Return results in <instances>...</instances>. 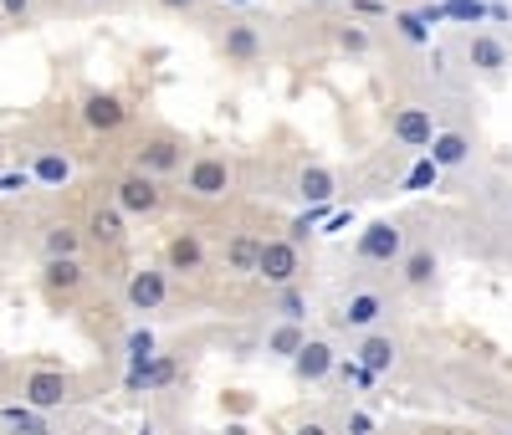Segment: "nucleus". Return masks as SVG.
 I'll list each match as a JSON object with an SVG mask.
<instances>
[{"label": "nucleus", "mask_w": 512, "mask_h": 435, "mask_svg": "<svg viewBox=\"0 0 512 435\" xmlns=\"http://www.w3.org/2000/svg\"><path fill=\"white\" fill-rule=\"evenodd\" d=\"M123 354H128V364H134V369L149 364V359H154V333H149V328H128V333H123Z\"/></svg>", "instance_id": "30"}, {"label": "nucleus", "mask_w": 512, "mask_h": 435, "mask_svg": "<svg viewBox=\"0 0 512 435\" xmlns=\"http://www.w3.org/2000/svg\"><path fill=\"white\" fill-rule=\"evenodd\" d=\"M395 359H400V343H395L390 333H364V338H354V364H359V369L390 374Z\"/></svg>", "instance_id": "15"}, {"label": "nucleus", "mask_w": 512, "mask_h": 435, "mask_svg": "<svg viewBox=\"0 0 512 435\" xmlns=\"http://www.w3.org/2000/svg\"><path fill=\"white\" fill-rule=\"evenodd\" d=\"M41 16H47V11H41V0H0V21H6V26H36Z\"/></svg>", "instance_id": "29"}, {"label": "nucleus", "mask_w": 512, "mask_h": 435, "mask_svg": "<svg viewBox=\"0 0 512 435\" xmlns=\"http://www.w3.org/2000/svg\"><path fill=\"white\" fill-rule=\"evenodd\" d=\"M41 282H47V292H77L82 282H88V267H82L77 256H62V261H47V267H41Z\"/></svg>", "instance_id": "24"}, {"label": "nucleus", "mask_w": 512, "mask_h": 435, "mask_svg": "<svg viewBox=\"0 0 512 435\" xmlns=\"http://www.w3.org/2000/svg\"><path fill=\"white\" fill-rule=\"evenodd\" d=\"M349 435H374V420H369L364 410H354V415H349Z\"/></svg>", "instance_id": "33"}, {"label": "nucleus", "mask_w": 512, "mask_h": 435, "mask_svg": "<svg viewBox=\"0 0 512 435\" xmlns=\"http://www.w3.org/2000/svg\"><path fill=\"white\" fill-rule=\"evenodd\" d=\"M113 205L123 215H159L164 210V185L149 180V174H139V169H123L113 180Z\"/></svg>", "instance_id": "8"}, {"label": "nucleus", "mask_w": 512, "mask_h": 435, "mask_svg": "<svg viewBox=\"0 0 512 435\" xmlns=\"http://www.w3.org/2000/svg\"><path fill=\"white\" fill-rule=\"evenodd\" d=\"M0 430L6 435H57V425L41 410H31V405H11L6 415H0Z\"/></svg>", "instance_id": "25"}, {"label": "nucleus", "mask_w": 512, "mask_h": 435, "mask_svg": "<svg viewBox=\"0 0 512 435\" xmlns=\"http://www.w3.org/2000/svg\"><path fill=\"white\" fill-rule=\"evenodd\" d=\"M272 313H277L282 323H303V318H308V297L297 292V282H292V287H277V302H272Z\"/></svg>", "instance_id": "28"}, {"label": "nucleus", "mask_w": 512, "mask_h": 435, "mask_svg": "<svg viewBox=\"0 0 512 435\" xmlns=\"http://www.w3.org/2000/svg\"><path fill=\"white\" fill-rule=\"evenodd\" d=\"M292 190L297 195H303V200H313V205H328L333 195H338V174L328 169V164H303V169H297V180H292Z\"/></svg>", "instance_id": "18"}, {"label": "nucleus", "mask_w": 512, "mask_h": 435, "mask_svg": "<svg viewBox=\"0 0 512 435\" xmlns=\"http://www.w3.org/2000/svg\"><path fill=\"white\" fill-rule=\"evenodd\" d=\"M154 6H159V11H169V16H190V21H205L210 11H216L210 0H154Z\"/></svg>", "instance_id": "31"}, {"label": "nucleus", "mask_w": 512, "mask_h": 435, "mask_svg": "<svg viewBox=\"0 0 512 435\" xmlns=\"http://www.w3.org/2000/svg\"><path fill=\"white\" fill-rule=\"evenodd\" d=\"M256 251H262V241H251V236H236V241L226 246V267H231L236 277H251V272H256Z\"/></svg>", "instance_id": "27"}, {"label": "nucleus", "mask_w": 512, "mask_h": 435, "mask_svg": "<svg viewBox=\"0 0 512 435\" xmlns=\"http://www.w3.org/2000/svg\"><path fill=\"white\" fill-rule=\"evenodd\" d=\"M82 236H88L93 246H108V251H118L123 246V210L118 205H98L93 215H88V226H82Z\"/></svg>", "instance_id": "19"}, {"label": "nucleus", "mask_w": 512, "mask_h": 435, "mask_svg": "<svg viewBox=\"0 0 512 435\" xmlns=\"http://www.w3.org/2000/svg\"><path fill=\"white\" fill-rule=\"evenodd\" d=\"M164 297H169V267H139V272H128L123 282V302L134 313H154L164 308Z\"/></svg>", "instance_id": "11"}, {"label": "nucleus", "mask_w": 512, "mask_h": 435, "mask_svg": "<svg viewBox=\"0 0 512 435\" xmlns=\"http://www.w3.org/2000/svg\"><path fill=\"white\" fill-rule=\"evenodd\" d=\"M390 318V297L384 292H374V287H359V292H349L338 308L328 313V323L338 328V333H349V338H364V333H379V323Z\"/></svg>", "instance_id": "4"}, {"label": "nucleus", "mask_w": 512, "mask_h": 435, "mask_svg": "<svg viewBox=\"0 0 512 435\" xmlns=\"http://www.w3.org/2000/svg\"><path fill=\"white\" fill-rule=\"evenodd\" d=\"M390 139L400 149H431V139H436L431 108H425V103H395L390 108Z\"/></svg>", "instance_id": "10"}, {"label": "nucleus", "mask_w": 512, "mask_h": 435, "mask_svg": "<svg viewBox=\"0 0 512 435\" xmlns=\"http://www.w3.org/2000/svg\"><path fill=\"white\" fill-rule=\"evenodd\" d=\"M292 435H333V430H328V425H318V420H308V425H297Z\"/></svg>", "instance_id": "35"}, {"label": "nucleus", "mask_w": 512, "mask_h": 435, "mask_svg": "<svg viewBox=\"0 0 512 435\" xmlns=\"http://www.w3.org/2000/svg\"><path fill=\"white\" fill-rule=\"evenodd\" d=\"M425 154H431L436 169H466L477 149H472V139H466L461 128H436V139H431V149H425Z\"/></svg>", "instance_id": "16"}, {"label": "nucleus", "mask_w": 512, "mask_h": 435, "mask_svg": "<svg viewBox=\"0 0 512 435\" xmlns=\"http://www.w3.org/2000/svg\"><path fill=\"white\" fill-rule=\"evenodd\" d=\"M190 154H195V149L175 134V128H144L139 144H134V169L164 185V180H175V174H185Z\"/></svg>", "instance_id": "2"}, {"label": "nucleus", "mask_w": 512, "mask_h": 435, "mask_svg": "<svg viewBox=\"0 0 512 435\" xmlns=\"http://www.w3.org/2000/svg\"><path fill=\"white\" fill-rule=\"evenodd\" d=\"M328 41H333V52H344V57H354V62L374 57V31H369L359 16L333 21V26H328Z\"/></svg>", "instance_id": "17"}, {"label": "nucleus", "mask_w": 512, "mask_h": 435, "mask_svg": "<svg viewBox=\"0 0 512 435\" xmlns=\"http://www.w3.org/2000/svg\"><path fill=\"white\" fill-rule=\"evenodd\" d=\"M431 180H436V164H431V159H425V164H420V169L410 174V180H405V185H410V190H420V185H431Z\"/></svg>", "instance_id": "32"}, {"label": "nucleus", "mask_w": 512, "mask_h": 435, "mask_svg": "<svg viewBox=\"0 0 512 435\" xmlns=\"http://www.w3.org/2000/svg\"><path fill=\"white\" fill-rule=\"evenodd\" d=\"M164 267L169 272H205V241L195 236V231H185V236H175L169 241V251H164Z\"/></svg>", "instance_id": "21"}, {"label": "nucleus", "mask_w": 512, "mask_h": 435, "mask_svg": "<svg viewBox=\"0 0 512 435\" xmlns=\"http://www.w3.org/2000/svg\"><path fill=\"white\" fill-rule=\"evenodd\" d=\"M333 369H338V354H333L328 338H308L303 348H297V359H292V374L303 384H323Z\"/></svg>", "instance_id": "13"}, {"label": "nucleus", "mask_w": 512, "mask_h": 435, "mask_svg": "<svg viewBox=\"0 0 512 435\" xmlns=\"http://www.w3.org/2000/svg\"><path fill=\"white\" fill-rule=\"evenodd\" d=\"M456 52H461L466 72H477V77H502V72L512 67L507 41L492 36V31H466V36H456Z\"/></svg>", "instance_id": "7"}, {"label": "nucleus", "mask_w": 512, "mask_h": 435, "mask_svg": "<svg viewBox=\"0 0 512 435\" xmlns=\"http://www.w3.org/2000/svg\"><path fill=\"white\" fill-rule=\"evenodd\" d=\"M128 0H41L47 16H98V11H123Z\"/></svg>", "instance_id": "26"}, {"label": "nucleus", "mask_w": 512, "mask_h": 435, "mask_svg": "<svg viewBox=\"0 0 512 435\" xmlns=\"http://www.w3.org/2000/svg\"><path fill=\"white\" fill-rule=\"evenodd\" d=\"M297 272H303V251H297L292 236H262V251H256V277L267 287H292Z\"/></svg>", "instance_id": "6"}, {"label": "nucleus", "mask_w": 512, "mask_h": 435, "mask_svg": "<svg viewBox=\"0 0 512 435\" xmlns=\"http://www.w3.org/2000/svg\"><path fill=\"white\" fill-rule=\"evenodd\" d=\"M303 343H308V328H303V323H282V318H277V323L262 333V354H272V359H287V364H292Z\"/></svg>", "instance_id": "20"}, {"label": "nucleus", "mask_w": 512, "mask_h": 435, "mask_svg": "<svg viewBox=\"0 0 512 435\" xmlns=\"http://www.w3.org/2000/svg\"><path fill=\"white\" fill-rule=\"evenodd\" d=\"M405 251H410V241H405V226H395V221H374L354 241V256L364 267H400Z\"/></svg>", "instance_id": "5"}, {"label": "nucleus", "mask_w": 512, "mask_h": 435, "mask_svg": "<svg viewBox=\"0 0 512 435\" xmlns=\"http://www.w3.org/2000/svg\"><path fill=\"white\" fill-rule=\"evenodd\" d=\"M82 226H72V221H52L47 231H41V256L47 261H62V256H77L82 251Z\"/></svg>", "instance_id": "22"}, {"label": "nucleus", "mask_w": 512, "mask_h": 435, "mask_svg": "<svg viewBox=\"0 0 512 435\" xmlns=\"http://www.w3.org/2000/svg\"><path fill=\"white\" fill-rule=\"evenodd\" d=\"M400 282L410 287V292H431L436 287V277H441V256L431 251V246H410L405 256H400Z\"/></svg>", "instance_id": "14"}, {"label": "nucleus", "mask_w": 512, "mask_h": 435, "mask_svg": "<svg viewBox=\"0 0 512 435\" xmlns=\"http://www.w3.org/2000/svg\"><path fill=\"white\" fill-rule=\"evenodd\" d=\"M67 400H72V374H62V369H31L21 379V405H31L41 415L62 410Z\"/></svg>", "instance_id": "9"}, {"label": "nucleus", "mask_w": 512, "mask_h": 435, "mask_svg": "<svg viewBox=\"0 0 512 435\" xmlns=\"http://www.w3.org/2000/svg\"><path fill=\"white\" fill-rule=\"evenodd\" d=\"M226 435H251V430H246V425H231V430H226Z\"/></svg>", "instance_id": "36"}, {"label": "nucleus", "mask_w": 512, "mask_h": 435, "mask_svg": "<svg viewBox=\"0 0 512 435\" xmlns=\"http://www.w3.org/2000/svg\"><path fill=\"white\" fill-rule=\"evenodd\" d=\"M400 26H405V36H410V41H425V31H420V21H415V16H400Z\"/></svg>", "instance_id": "34"}, {"label": "nucleus", "mask_w": 512, "mask_h": 435, "mask_svg": "<svg viewBox=\"0 0 512 435\" xmlns=\"http://www.w3.org/2000/svg\"><path fill=\"white\" fill-rule=\"evenodd\" d=\"M82 123H88L93 134H118L128 123V103L118 93H108V87H88V93H82Z\"/></svg>", "instance_id": "12"}, {"label": "nucleus", "mask_w": 512, "mask_h": 435, "mask_svg": "<svg viewBox=\"0 0 512 435\" xmlns=\"http://www.w3.org/2000/svg\"><path fill=\"white\" fill-rule=\"evenodd\" d=\"M180 185L190 200H226L236 190V159L221 154V149H195L185 174H180Z\"/></svg>", "instance_id": "3"}, {"label": "nucleus", "mask_w": 512, "mask_h": 435, "mask_svg": "<svg viewBox=\"0 0 512 435\" xmlns=\"http://www.w3.org/2000/svg\"><path fill=\"white\" fill-rule=\"evenodd\" d=\"M205 31L216 36V52L226 57V67H256L267 57V36L256 21L236 16V11H210L205 16Z\"/></svg>", "instance_id": "1"}, {"label": "nucleus", "mask_w": 512, "mask_h": 435, "mask_svg": "<svg viewBox=\"0 0 512 435\" xmlns=\"http://www.w3.org/2000/svg\"><path fill=\"white\" fill-rule=\"evenodd\" d=\"M31 180H41V185H67V180H72V154H67V149H36V154H31Z\"/></svg>", "instance_id": "23"}]
</instances>
